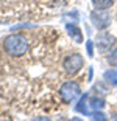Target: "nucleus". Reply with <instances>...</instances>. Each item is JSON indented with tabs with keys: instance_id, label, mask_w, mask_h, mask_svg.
Here are the masks:
<instances>
[{
	"instance_id": "nucleus-1",
	"label": "nucleus",
	"mask_w": 117,
	"mask_h": 121,
	"mask_svg": "<svg viewBox=\"0 0 117 121\" xmlns=\"http://www.w3.org/2000/svg\"><path fill=\"white\" fill-rule=\"evenodd\" d=\"M5 51H6L10 56H14V57H19V56H24L28 50V42L25 39L24 36L20 34H11L5 39Z\"/></svg>"
},
{
	"instance_id": "nucleus-2",
	"label": "nucleus",
	"mask_w": 117,
	"mask_h": 121,
	"mask_svg": "<svg viewBox=\"0 0 117 121\" xmlns=\"http://www.w3.org/2000/svg\"><path fill=\"white\" fill-rule=\"evenodd\" d=\"M83 65V57L80 56V54H70L69 57H66L63 62V67L64 70L67 71L69 75H73V73H77L80 68H81Z\"/></svg>"
},
{
	"instance_id": "nucleus-3",
	"label": "nucleus",
	"mask_w": 117,
	"mask_h": 121,
	"mask_svg": "<svg viewBox=\"0 0 117 121\" xmlns=\"http://www.w3.org/2000/svg\"><path fill=\"white\" fill-rule=\"evenodd\" d=\"M78 92H80V89H78V86L75 82H66V84H63V87H61V90H59L61 99H63L64 103H70V101H73L75 98H77Z\"/></svg>"
},
{
	"instance_id": "nucleus-4",
	"label": "nucleus",
	"mask_w": 117,
	"mask_h": 121,
	"mask_svg": "<svg viewBox=\"0 0 117 121\" xmlns=\"http://www.w3.org/2000/svg\"><path fill=\"white\" fill-rule=\"evenodd\" d=\"M98 47L102 48V50H105L106 47H111L114 43V39L111 37V36H108V34H102V36H98Z\"/></svg>"
},
{
	"instance_id": "nucleus-5",
	"label": "nucleus",
	"mask_w": 117,
	"mask_h": 121,
	"mask_svg": "<svg viewBox=\"0 0 117 121\" xmlns=\"http://www.w3.org/2000/svg\"><path fill=\"white\" fill-rule=\"evenodd\" d=\"M114 0H92L94 6L97 8V9H106V8H109L111 5H112Z\"/></svg>"
},
{
	"instance_id": "nucleus-6",
	"label": "nucleus",
	"mask_w": 117,
	"mask_h": 121,
	"mask_svg": "<svg viewBox=\"0 0 117 121\" xmlns=\"http://www.w3.org/2000/svg\"><path fill=\"white\" fill-rule=\"evenodd\" d=\"M67 30H69V34L73 36V39L77 40V42H81V34H80V31H78L77 26H72V25H67Z\"/></svg>"
},
{
	"instance_id": "nucleus-7",
	"label": "nucleus",
	"mask_w": 117,
	"mask_h": 121,
	"mask_svg": "<svg viewBox=\"0 0 117 121\" xmlns=\"http://www.w3.org/2000/svg\"><path fill=\"white\" fill-rule=\"evenodd\" d=\"M106 79L109 82H112V84H116L117 86V71H106Z\"/></svg>"
},
{
	"instance_id": "nucleus-8",
	"label": "nucleus",
	"mask_w": 117,
	"mask_h": 121,
	"mask_svg": "<svg viewBox=\"0 0 117 121\" xmlns=\"http://www.w3.org/2000/svg\"><path fill=\"white\" fill-rule=\"evenodd\" d=\"M108 59H109V62L112 65H117V51H114V53L111 54V57H108Z\"/></svg>"
},
{
	"instance_id": "nucleus-9",
	"label": "nucleus",
	"mask_w": 117,
	"mask_h": 121,
	"mask_svg": "<svg viewBox=\"0 0 117 121\" xmlns=\"http://www.w3.org/2000/svg\"><path fill=\"white\" fill-rule=\"evenodd\" d=\"M88 51H89V54L92 56V43H91V42L88 43Z\"/></svg>"
}]
</instances>
